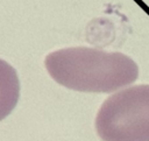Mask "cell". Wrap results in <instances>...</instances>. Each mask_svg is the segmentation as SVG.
<instances>
[{
    "mask_svg": "<svg viewBox=\"0 0 149 141\" xmlns=\"http://www.w3.org/2000/svg\"><path fill=\"white\" fill-rule=\"evenodd\" d=\"M20 98V82L15 69L0 58V121L12 113Z\"/></svg>",
    "mask_w": 149,
    "mask_h": 141,
    "instance_id": "obj_3",
    "label": "cell"
},
{
    "mask_svg": "<svg viewBox=\"0 0 149 141\" xmlns=\"http://www.w3.org/2000/svg\"><path fill=\"white\" fill-rule=\"evenodd\" d=\"M44 63L55 82L80 92H113L139 77V68L130 57L87 47L52 51Z\"/></svg>",
    "mask_w": 149,
    "mask_h": 141,
    "instance_id": "obj_1",
    "label": "cell"
},
{
    "mask_svg": "<svg viewBox=\"0 0 149 141\" xmlns=\"http://www.w3.org/2000/svg\"><path fill=\"white\" fill-rule=\"evenodd\" d=\"M102 141H149V85H135L108 97L95 118Z\"/></svg>",
    "mask_w": 149,
    "mask_h": 141,
    "instance_id": "obj_2",
    "label": "cell"
}]
</instances>
